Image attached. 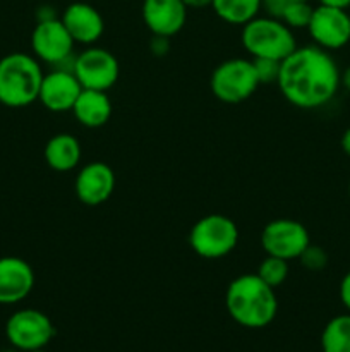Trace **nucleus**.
<instances>
[{
    "instance_id": "1",
    "label": "nucleus",
    "mask_w": 350,
    "mask_h": 352,
    "mask_svg": "<svg viewBox=\"0 0 350 352\" xmlns=\"http://www.w3.org/2000/svg\"><path fill=\"white\" fill-rule=\"evenodd\" d=\"M340 72L335 58L318 45L297 47L281 60L277 86L290 105L302 110L325 107L338 93Z\"/></svg>"
},
{
    "instance_id": "2",
    "label": "nucleus",
    "mask_w": 350,
    "mask_h": 352,
    "mask_svg": "<svg viewBox=\"0 0 350 352\" xmlns=\"http://www.w3.org/2000/svg\"><path fill=\"white\" fill-rule=\"evenodd\" d=\"M225 308L230 318L244 329H264L278 313L275 289L256 274H244L233 278L225 292Z\"/></svg>"
},
{
    "instance_id": "3",
    "label": "nucleus",
    "mask_w": 350,
    "mask_h": 352,
    "mask_svg": "<svg viewBox=\"0 0 350 352\" xmlns=\"http://www.w3.org/2000/svg\"><path fill=\"white\" fill-rule=\"evenodd\" d=\"M43 71L34 55L14 52L0 58V103L21 109L36 102Z\"/></svg>"
},
{
    "instance_id": "4",
    "label": "nucleus",
    "mask_w": 350,
    "mask_h": 352,
    "mask_svg": "<svg viewBox=\"0 0 350 352\" xmlns=\"http://www.w3.org/2000/svg\"><path fill=\"white\" fill-rule=\"evenodd\" d=\"M242 47L253 58L283 60L297 48L294 33L281 19L257 16L242 26Z\"/></svg>"
},
{
    "instance_id": "5",
    "label": "nucleus",
    "mask_w": 350,
    "mask_h": 352,
    "mask_svg": "<svg viewBox=\"0 0 350 352\" xmlns=\"http://www.w3.org/2000/svg\"><path fill=\"white\" fill-rule=\"evenodd\" d=\"M239 243V229L230 217L211 213L192 226L189 246L205 260H220L232 253Z\"/></svg>"
},
{
    "instance_id": "6",
    "label": "nucleus",
    "mask_w": 350,
    "mask_h": 352,
    "mask_svg": "<svg viewBox=\"0 0 350 352\" xmlns=\"http://www.w3.org/2000/svg\"><path fill=\"white\" fill-rule=\"evenodd\" d=\"M256 71L253 60L229 58L215 67L209 78V88L215 98L223 103H240L254 95L257 89Z\"/></svg>"
},
{
    "instance_id": "7",
    "label": "nucleus",
    "mask_w": 350,
    "mask_h": 352,
    "mask_svg": "<svg viewBox=\"0 0 350 352\" xmlns=\"http://www.w3.org/2000/svg\"><path fill=\"white\" fill-rule=\"evenodd\" d=\"M5 337L14 349L23 352L45 349L55 337V325L43 311L19 309L7 320Z\"/></svg>"
},
{
    "instance_id": "8",
    "label": "nucleus",
    "mask_w": 350,
    "mask_h": 352,
    "mask_svg": "<svg viewBox=\"0 0 350 352\" xmlns=\"http://www.w3.org/2000/svg\"><path fill=\"white\" fill-rule=\"evenodd\" d=\"M261 244L268 256L292 261L299 260L302 251L311 244V237L307 229L297 220L277 219L264 226Z\"/></svg>"
},
{
    "instance_id": "9",
    "label": "nucleus",
    "mask_w": 350,
    "mask_h": 352,
    "mask_svg": "<svg viewBox=\"0 0 350 352\" xmlns=\"http://www.w3.org/2000/svg\"><path fill=\"white\" fill-rule=\"evenodd\" d=\"M74 76L82 89L108 91L120 76V65L115 55L106 48L89 47L75 57Z\"/></svg>"
},
{
    "instance_id": "10",
    "label": "nucleus",
    "mask_w": 350,
    "mask_h": 352,
    "mask_svg": "<svg viewBox=\"0 0 350 352\" xmlns=\"http://www.w3.org/2000/svg\"><path fill=\"white\" fill-rule=\"evenodd\" d=\"M307 31L319 48L338 50L350 41V14L345 9L319 3L312 10Z\"/></svg>"
},
{
    "instance_id": "11",
    "label": "nucleus",
    "mask_w": 350,
    "mask_h": 352,
    "mask_svg": "<svg viewBox=\"0 0 350 352\" xmlns=\"http://www.w3.org/2000/svg\"><path fill=\"white\" fill-rule=\"evenodd\" d=\"M74 40L69 34L60 17L38 21L31 33V50L38 60L51 65L74 54Z\"/></svg>"
},
{
    "instance_id": "12",
    "label": "nucleus",
    "mask_w": 350,
    "mask_h": 352,
    "mask_svg": "<svg viewBox=\"0 0 350 352\" xmlns=\"http://www.w3.org/2000/svg\"><path fill=\"white\" fill-rule=\"evenodd\" d=\"M187 10L184 0H143L141 16L153 36L172 38L185 26Z\"/></svg>"
},
{
    "instance_id": "13",
    "label": "nucleus",
    "mask_w": 350,
    "mask_h": 352,
    "mask_svg": "<svg viewBox=\"0 0 350 352\" xmlns=\"http://www.w3.org/2000/svg\"><path fill=\"white\" fill-rule=\"evenodd\" d=\"M74 189L79 201L86 206H100L113 195L115 174L105 162H91L79 170Z\"/></svg>"
},
{
    "instance_id": "14",
    "label": "nucleus",
    "mask_w": 350,
    "mask_h": 352,
    "mask_svg": "<svg viewBox=\"0 0 350 352\" xmlns=\"http://www.w3.org/2000/svg\"><path fill=\"white\" fill-rule=\"evenodd\" d=\"M81 91V82L78 81V78L72 72L54 69V71L43 76L38 100L50 112H71Z\"/></svg>"
},
{
    "instance_id": "15",
    "label": "nucleus",
    "mask_w": 350,
    "mask_h": 352,
    "mask_svg": "<svg viewBox=\"0 0 350 352\" xmlns=\"http://www.w3.org/2000/svg\"><path fill=\"white\" fill-rule=\"evenodd\" d=\"M33 287L34 272L27 261L17 256L0 258V305H17Z\"/></svg>"
},
{
    "instance_id": "16",
    "label": "nucleus",
    "mask_w": 350,
    "mask_h": 352,
    "mask_svg": "<svg viewBox=\"0 0 350 352\" xmlns=\"http://www.w3.org/2000/svg\"><path fill=\"white\" fill-rule=\"evenodd\" d=\"M74 43L95 45L105 31V21L96 7L86 2H74L65 7L60 16Z\"/></svg>"
},
{
    "instance_id": "17",
    "label": "nucleus",
    "mask_w": 350,
    "mask_h": 352,
    "mask_svg": "<svg viewBox=\"0 0 350 352\" xmlns=\"http://www.w3.org/2000/svg\"><path fill=\"white\" fill-rule=\"evenodd\" d=\"M71 112L74 113L75 120L81 126L96 129V127L105 126L112 117V102L106 91L82 89Z\"/></svg>"
},
{
    "instance_id": "18",
    "label": "nucleus",
    "mask_w": 350,
    "mask_h": 352,
    "mask_svg": "<svg viewBox=\"0 0 350 352\" xmlns=\"http://www.w3.org/2000/svg\"><path fill=\"white\" fill-rule=\"evenodd\" d=\"M45 162L55 172H69L81 162V143L69 133H58L45 144Z\"/></svg>"
},
{
    "instance_id": "19",
    "label": "nucleus",
    "mask_w": 350,
    "mask_h": 352,
    "mask_svg": "<svg viewBox=\"0 0 350 352\" xmlns=\"http://www.w3.org/2000/svg\"><path fill=\"white\" fill-rule=\"evenodd\" d=\"M211 9L226 24L244 26L261 12V0H213Z\"/></svg>"
},
{
    "instance_id": "20",
    "label": "nucleus",
    "mask_w": 350,
    "mask_h": 352,
    "mask_svg": "<svg viewBox=\"0 0 350 352\" xmlns=\"http://www.w3.org/2000/svg\"><path fill=\"white\" fill-rule=\"evenodd\" d=\"M319 342L323 352H350V313L329 320Z\"/></svg>"
},
{
    "instance_id": "21",
    "label": "nucleus",
    "mask_w": 350,
    "mask_h": 352,
    "mask_svg": "<svg viewBox=\"0 0 350 352\" xmlns=\"http://www.w3.org/2000/svg\"><path fill=\"white\" fill-rule=\"evenodd\" d=\"M256 275L270 287H280L288 278V261L277 256H266L259 263Z\"/></svg>"
},
{
    "instance_id": "22",
    "label": "nucleus",
    "mask_w": 350,
    "mask_h": 352,
    "mask_svg": "<svg viewBox=\"0 0 350 352\" xmlns=\"http://www.w3.org/2000/svg\"><path fill=\"white\" fill-rule=\"evenodd\" d=\"M312 10H314V7L311 6V2H294L287 6L280 19L290 30H307L309 23H311Z\"/></svg>"
},
{
    "instance_id": "23",
    "label": "nucleus",
    "mask_w": 350,
    "mask_h": 352,
    "mask_svg": "<svg viewBox=\"0 0 350 352\" xmlns=\"http://www.w3.org/2000/svg\"><path fill=\"white\" fill-rule=\"evenodd\" d=\"M250 60H253L259 85H271V82L277 85L280 78L281 60H275V58H250Z\"/></svg>"
},
{
    "instance_id": "24",
    "label": "nucleus",
    "mask_w": 350,
    "mask_h": 352,
    "mask_svg": "<svg viewBox=\"0 0 350 352\" xmlns=\"http://www.w3.org/2000/svg\"><path fill=\"white\" fill-rule=\"evenodd\" d=\"M302 267L309 272H321L325 270L326 265H328V253H326L323 248L314 246V244H309L302 254L299 256Z\"/></svg>"
},
{
    "instance_id": "25",
    "label": "nucleus",
    "mask_w": 350,
    "mask_h": 352,
    "mask_svg": "<svg viewBox=\"0 0 350 352\" xmlns=\"http://www.w3.org/2000/svg\"><path fill=\"white\" fill-rule=\"evenodd\" d=\"M294 2H311V0H261V10H264L266 16L280 19L287 6Z\"/></svg>"
},
{
    "instance_id": "26",
    "label": "nucleus",
    "mask_w": 350,
    "mask_h": 352,
    "mask_svg": "<svg viewBox=\"0 0 350 352\" xmlns=\"http://www.w3.org/2000/svg\"><path fill=\"white\" fill-rule=\"evenodd\" d=\"M151 52H153L156 57H161V55H167V52L170 50V38L165 36H153L150 43Z\"/></svg>"
},
{
    "instance_id": "27",
    "label": "nucleus",
    "mask_w": 350,
    "mask_h": 352,
    "mask_svg": "<svg viewBox=\"0 0 350 352\" xmlns=\"http://www.w3.org/2000/svg\"><path fill=\"white\" fill-rule=\"evenodd\" d=\"M340 301H342V305L345 306L347 311L350 313V272H347L345 275H343L342 282H340Z\"/></svg>"
},
{
    "instance_id": "28",
    "label": "nucleus",
    "mask_w": 350,
    "mask_h": 352,
    "mask_svg": "<svg viewBox=\"0 0 350 352\" xmlns=\"http://www.w3.org/2000/svg\"><path fill=\"white\" fill-rule=\"evenodd\" d=\"M55 17H58V16L55 14L54 7L41 6L36 9V19L38 21H48V19H55Z\"/></svg>"
},
{
    "instance_id": "29",
    "label": "nucleus",
    "mask_w": 350,
    "mask_h": 352,
    "mask_svg": "<svg viewBox=\"0 0 350 352\" xmlns=\"http://www.w3.org/2000/svg\"><path fill=\"white\" fill-rule=\"evenodd\" d=\"M321 6H329V7H336V9H349L350 7V0H318Z\"/></svg>"
},
{
    "instance_id": "30",
    "label": "nucleus",
    "mask_w": 350,
    "mask_h": 352,
    "mask_svg": "<svg viewBox=\"0 0 350 352\" xmlns=\"http://www.w3.org/2000/svg\"><path fill=\"white\" fill-rule=\"evenodd\" d=\"M213 0H184L187 9H202V7H211Z\"/></svg>"
},
{
    "instance_id": "31",
    "label": "nucleus",
    "mask_w": 350,
    "mask_h": 352,
    "mask_svg": "<svg viewBox=\"0 0 350 352\" xmlns=\"http://www.w3.org/2000/svg\"><path fill=\"white\" fill-rule=\"evenodd\" d=\"M340 144H342V150H343V153H345L347 157L350 158V127H349V129L345 131V133H343V136H342V141H340Z\"/></svg>"
},
{
    "instance_id": "32",
    "label": "nucleus",
    "mask_w": 350,
    "mask_h": 352,
    "mask_svg": "<svg viewBox=\"0 0 350 352\" xmlns=\"http://www.w3.org/2000/svg\"><path fill=\"white\" fill-rule=\"evenodd\" d=\"M340 85L350 93V65L342 72V76H340Z\"/></svg>"
},
{
    "instance_id": "33",
    "label": "nucleus",
    "mask_w": 350,
    "mask_h": 352,
    "mask_svg": "<svg viewBox=\"0 0 350 352\" xmlns=\"http://www.w3.org/2000/svg\"><path fill=\"white\" fill-rule=\"evenodd\" d=\"M2 352H23V351H19V349H9V351H2Z\"/></svg>"
},
{
    "instance_id": "34",
    "label": "nucleus",
    "mask_w": 350,
    "mask_h": 352,
    "mask_svg": "<svg viewBox=\"0 0 350 352\" xmlns=\"http://www.w3.org/2000/svg\"><path fill=\"white\" fill-rule=\"evenodd\" d=\"M30 352H47L45 349H34V351H30Z\"/></svg>"
},
{
    "instance_id": "35",
    "label": "nucleus",
    "mask_w": 350,
    "mask_h": 352,
    "mask_svg": "<svg viewBox=\"0 0 350 352\" xmlns=\"http://www.w3.org/2000/svg\"><path fill=\"white\" fill-rule=\"evenodd\" d=\"M349 196H350V181H349Z\"/></svg>"
}]
</instances>
